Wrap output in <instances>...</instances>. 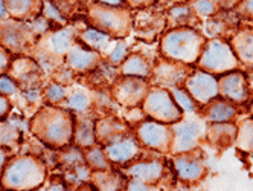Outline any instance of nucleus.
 <instances>
[{"instance_id":"obj_1","label":"nucleus","mask_w":253,"mask_h":191,"mask_svg":"<svg viewBox=\"0 0 253 191\" xmlns=\"http://www.w3.org/2000/svg\"><path fill=\"white\" fill-rule=\"evenodd\" d=\"M74 124L75 118L69 109L46 104L32 116L29 130L49 148L61 150L74 143Z\"/></svg>"},{"instance_id":"obj_2","label":"nucleus","mask_w":253,"mask_h":191,"mask_svg":"<svg viewBox=\"0 0 253 191\" xmlns=\"http://www.w3.org/2000/svg\"><path fill=\"white\" fill-rule=\"evenodd\" d=\"M47 179L44 162L34 154L11 156L0 175V187L5 190H37Z\"/></svg>"},{"instance_id":"obj_3","label":"nucleus","mask_w":253,"mask_h":191,"mask_svg":"<svg viewBox=\"0 0 253 191\" xmlns=\"http://www.w3.org/2000/svg\"><path fill=\"white\" fill-rule=\"evenodd\" d=\"M85 17L92 28L116 39L126 37L133 28V14L122 5L115 6L102 2H92L87 5Z\"/></svg>"},{"instance_id":"obj_4","label":"nucleus","mask_w":253,"mask_h":191,"mask_svg":"<svg viewBox=\"0 0 253 191\" xmlns=\"http://www.w3.org/2000/svg\"><path fill=\"white\" fill-rule=\"evenodd\" d=\"M203 37L191 28H180L167 32L160 42L162 54L169 60L194 63L203 50Z\"/></svg>"},{"instance_id":"obj_5","label":"nucleus","mask_w":253,"mask_h":191,"mask_svg":"<svg viewBox=\"0 0 253 191\" xmlns=\"http://www.w3.org/2000/svg\"><path fill=\"white\" fill-rule=\"evenodd\" d=\"M80 32L75 28H58L55 31H47L39 37L37 43L34 45V55L39 58L40 63L53 64L66 60L69 49L74 46Z\"/></svg>"},{"instance_id":"obj_6","label":"nucleus","mask_w":253,"mask_h":191,"mask_svg":"<svg viewBox=\"0 0 253 191\" xmlns=\"http://www.w3.org/2000/svg\"><path fill=\"white\" fill-rule=\"evenodd\" d=\"M39 37L40 32L32 20L23 22L12 17H5L0 20V45L6 48L11 54L22 55L31 52Z\"/></svg>"},{"instance_id":"obj_7","label":"nucleus","mask_w":253,"mask_h":191,"mask_svg":"<svg viewBox=\"0 0 253 191\" xmlns=\"http://www.w3.org/2000/svg\"><path fill=\"white\" fill-rule=\"evenodd\" d=\"M143 113L159 123H175L182 119L178 104L167 89H151L142 102Z\"/></svg>"},{"instance_id":"obj_8","label":"nucleus","mask_w":253,"mask_h":191,"mask_svg":"<svg viewBox=\"0 0 253 191\" xmlns=\"http://www.w3.org/2000/svg\"><path fill=\"white\" fill-rule=\"evenodd\" d=\"M237 64L238 58L233 49L221 40H211L200 54V66L208 72H229L233 71Z\"/></svg>"},{"instance_id":"obj_9","label":"nucleus","mask_w":253,"mask_h":191,"mask_svg":"<svg viewBox=\"0 0 253 191\" xmlns=\"http://www.w3.org/2000/svg\"><path fill=\"white\" fill-rule=\"evenodd\" d=\"M148 83L142 77L124 75L116 78L112 86L113 98L125 107H136L148 95Z\"/></svg>"},{"instance_id":"obj_10","label":"nucleus","mask_w":253,"mask_h":191,"mask_svg":"<svg viewBox=\"0 0 253 191\" xmlns=\"http://www.w3.org/2000/svg\"><path fill=\"white\" fill-rule=\"evenodd\" d=\"M137 141L156 151H168L172 143L171 127L159 121H145L136 130Z\"/></svg>"},{"instance_id":"obj_11","label":"nucleus","mask_w":253,"mask_h":191,"mask_svg":"<svg viewBox=\"0 0 253 191\" xmlns=\"http://www.w3.org/2000/svg\"><path fill=\"white\" fill-rule=\"evenodd\" d=\"M203 123L195 118H186L180 123H174L171 127L172 132V143L171 148L174 153H185L195 147L198 138L203 135Z\"/></svg>"},{"instance_id":"obj_12","label":"nucleus","mask_w":253,"mask_h":191,"mask_svg":"<svg viewBox=\"0 0 253 191\" xmlns=\"http://www.w3.org/2000/svg\"><path fill=\"white\" fill-rule=\"evenodd\" d=\"M6 74L19 84L20 91H37L42 78V67L32 58L20 55L11 61Z\"/></svg>"},{"instance_id":"obj_13","label":"nucleus","mask_w":253,"mask_h":191,"mask_svg":"<svg viewBox=\"0 0 253 191\" xmlns=\"http://www.w3.org/2000/svg\"><path fill=\"white\" fill-rule=\"evenodd\" d=\"M66 64L78 74L93 72L102 64V54L95 49L84 48V45L75 43L66 55Z\"/></svg>"},{"instance_id":"obj_14","label":"nucleus","mask_w":253,"mask_h":191,"mask_svg":"<svg viewBox=\"0 0 253 191\" xmlns=\"http://www.w3.org/2000/svg\"><path fill=\"white\" fill-rule=\"evenodd\" d=\"M128 136H131L130 129L115 116H105L95 123V138L96 144L99 145L107 147L118 141H122Z\"/></svg>"},{"instance_id":"obj_15","label":"nucleus","mask_w":253,"mask_h":191,"mask_svg":"<svg viewBox=\"0 0 253 191\" xmlns=\"http://www.w3.org/2000/svg\"><path fill=\"white\" fill-rule=\"evenodd\" d=\"M186 91L195 101L200 104H208L218 95V81L211 74L195 72L186 78Z\"/></svg>"},{"instance_id":"obj_16","label":"nucleus","mask_w":253,"mask_h":191,"mask_svg":"<svg viewBox=\"0 0 253 191\" xmlns=\"http://www.w3.org/2000/svg\"><path fill=\"white\" fill-rule=\"evenodd\" d=\"M151 75H153V83L162 86V88H171V89L178 88L180 83L188 77L186 69L175 60L159 61L154 66V69H151Z\"/></svg>"},{"instance_id":"obj_17","label":"nucleus","mask_w":253,"mask_h":191,"mask_svg":"<svg viewBox=\"0 0 253 191\" xmlns=\"http://www.w3.org/2000/svg\"><path fill=\"white\" fill-rule=\"evenodd\" d=\"M104 151L107 158L113 164H128L133 162L139 153H140V145L136 138L128 136L122 141H118L115 144H110L104 147Z\"/></svg>"},{"instance_id":"obj_18","label":"nucleus","mask_w":253,"mask_h":191,"mask_svg":"<svg viewBox=\"0 0 253 191\" xmlns=\"http://www.w3.org/2000/svg\"><path fill=\"white\" fill-rule=\"evenodd\" d=\"M133 26L136 29L137 37L153 40L165 26V17H162V14H157L154 11H145L142 8V11L136 15V19L133 17Z\"/></svg>"},{"instance_id":"obj_19","label":"nucleus","mask_w":253,"mask_h":191,"mask_svg":"<svg viewBox=\"0 0 253 191\" xmlns=\"http://www.w3.org/2000/svg\"><path fill=\"white\" fill-rule=\"evenodd\" d=\"M218 94L224 98L235 101V102H244L249 96V86L243 74H227L218 81Z\"/></svg>"},{"instance_id":"obj_20","label":"nucleus","mask_w":253,"mask_h":191,"mask_svg":"<svg viewBox=\"0 0 253 191\" xmlns=\"http://www.w3.org/2000/svg\"><path fill=\"white\" fill-rule=\"evenodd\" d=\"M8 15L17 20L31 22L42 15L44 0H3Z\"/></svg>"},{"instance_id":"obj_21","label":"nucleus","mask_w":253,"mask_h":191,"mask_svg":"<svg viewBox=\"0 0 253 191\" xmlns=\"http://www.w3.org/2000/svg\"><path fill=\"white\" fill-rule=\"evenodd\" d=\"M164 171H165V168L160 162L147 161V162H134V164L128 165L124 170V175L128 178L139 179L148 185H153L164 178Z\"/></svg>"},{"instance_id":"obj_22","label":"nucleus","mask_w":253,"mask_h":191,"mask_svg":"<svg viewBox=\"0 0 253 191\" xmlns=\"http://www.w3.org/2000/svg\"><path fill=\"white\" fill-rule=\"evenodd\" d=\"M74 144L77 147L83 148V150L90 147V145L96 144L95 121L90 118L88 112H81L75 118V124H74Z\"/></svg>"},{"instance_id":"obj_23","label":"nucleus","mask_w":253,"mask_h":191,"mask_svg":"<svg viewBox=\"0 0 253 191\" xmlns=\"http://www.w3.org/2000/svg\"><path fill=\"white\" fill-rule=\"evenodd\" d=\"M174 168L177 171V176L186 182H194L197 179H200L205 173L203 162L186 154H182L174 159Z\"/></svg>"},{"instance_id":"obj_24","label":"nucleus","mask_w":253,"mask_h":191,"mask_svg":"<svg viewBox=\"0 0 253 191\" xmlns=\"http://www.w3.org/2000/svg\"><path fill=\"white\" fill-rule=\"evenodd\" d=\"M90 182L98 190H121L126 188V182L121 175H116L112 170H96L90 173Z\"/></svg>"},{"instance_id":"obj_25","label":"nucleus","mask_w":253,"mask_h":191,"mask_svg":"<svg viewBox=\"0 0 253 191\" xmlns=\"http://www.w3.org/2000/svg\"><path fill=\"white\" fill-rule=\"evenodd\" d=\"M121 74L122 75H133V77H142L147 78L151 74V67L147 58L140 54H130L125 57V60L121 63Z\"/></svg>"},{"instance_id":"obj_26","label":"nucleus","mask_w":253,"mask_h":191,"mask_svg":"<svg viewBox=\"0 0 253 191\" xmlns=\"http://www.w3.org/2000/svg\"><path fill=\"white\" fill-rule=\"evenodd\" d=\"M233 52L237 58L244 63H253V31L246 29L237 34V37L232 42Z\"/></svg>"},{"instance_id":"obj_27","label":"nucleus","mask_w":253,"mask_h":191,"mask_svg":"<svg viewBox=\"0 0 253 191\" xmlns=\"http://www.w3.org/2000/svg\"><path fill=\"white\" fill-rule=\"evenodd\" d=\"M80 40L84 46L90 48V49H95L98 52L105 50L108 46L112 45V37L108 36L105 32H101L95 28H88V29H84L80 32Z\"/></svg>"},{"instance_id":"obj_28","label":"nucleus","mask_w":253,"mask_h":191,"mask_svg":"<svg viewBox=\"0 0 253 191\" xmlns=\"http://www.w3.org/2000/svg\"><path fill=\"white\" fill-rule=\"evenodd\" d=\"M235 109L224 99H211L205 109V118L209 121H216V123H224L235 116Z\"/></svg>"},{"instance_id":"obj_29","label":"nucleus","mask_w":253,"mask_h":191,"mask_svg":"<svg viewBox=\"0 0 253 191\" xmlns=\"http://www.w3.org/2000/svg\"><path fill=\"white\" fill-rule=\"evenodd\" d=\"M84 161L90 170H110V161H108L105 151L101 148L99 144H93L84 148Z\"/></svg>"},{"instance_id":"obj_30","label":"nucleus","mask_w":253,"mask_h":191,"mask_svg":"<svg viewBox=\"0 0 253 191\" xmlns=\"http://www.w3.org/2000/svg\"><path fill=\"white\" fill-rule=\"evenodd\" d=\"M22 140L20 129L11 121L0 119V147H6L9 150L15 148Z\"/></svg>"},{"instance_id":"obj_31","label":"nucleus","mask_w":253,"mask_h":191,"mask_svg":"<svg viewBox=\"0 0 253 191\" xmlns=\"http://www.w3.org/2000/svg\"><path fill=\"white\" fill-rule=\"evenodd\" d=\"M64 104L69 110L81 113V112H88L90 106H92V101H90V96L84 91H74L70 94L67 92Z\"/></svg>"},{"instance_id":"obj_32","label":"nucleus","mask_w":253,"mask_h":191,"mask_svg":"<svg viewBox=\"0 0 253 191\" xmlns=\"http://www.w3.org/2000/svg\"><path fill=\"white\" fill-rule=\"evenodd\" d=\"M237 138V129L230 124H215L211 129V140L213 143H221L223 145H227Z\"/></svg>"},{"instance_id":"obj_33","label":"nucleus","mask_w":253,"mask_h":191,"mask_svg":"<svg viewBox=\"0 0 253 191\" xmlns=\"http://www.w3.org/2000/svg\"><path fill=\"white\" fill-rule=\"evenodd\" d=\"M237 144L241 150L253 154V119L244 121L237 133Z\"/></svg>"},{"instance_id":"obj_34","label":"nucleus","mask_w":253,"mask_h":191,"mask_svg":"<svg viewBox=\"0 0 253 191\" xmlns=\"http://www.w3.org/2000/svg\"><path fill=\"white\" fill-rule=\"evenodd\" d=\"M43 96L44 99L49 102V104H55V106H58V104L64 102L66 96H67V91H66V86L53 81L50 84H47L44 91H43Z\"/></svg>"},{"instance_id":"obj_35","label":"nucleus","mask_w":253,"mask_h":191,"mask_svg":"<svg viewBox=\"0 0 253 191\" xmlns=\"http://www.w3.org/2000/svg\"><path fill=\"white\" fill-rule=\"evenodd\" d=\"M168 22L169 25H188L192 19L191 9L188 6H175L168 12Z\"/></svg>"},{"instance_id":"obj_36","label":"nucleus","mask_w":253,"mask_h":191,"mask_svg":"<svg viewBox=\"0 0 253 191\" xmlns=\"http://www.w3.org/2000/svg\"><path fill=\"white\" fill-rule=\"evenodd\" d=\"M126 52H128V43L124 40H118V42H115V46L112 48V50L108 52L107 61L113 66L121 64L126 57Z\"/></svg>"},{"instance_id":"obj_37","label":"nucleus","mask_w":253,"mask_h":191,"mask_svg":"<svg viewBox=\"0 0 253 191\" xmlns=\"http://www.w3.org/2000/svg\"><path fill=\"white\" fill-rule=\"evenodd\" d=\"M19 92H20L19 84H17L8 74L0 75V94L5 96H12Z\"/></svg>"},{"instance_id":"obj_38","label":"nucleus","mask_w":253,"mask_h":191,"mask_svg":"<svg viewBox=\"0 0 253 191\" xmlns=\"http://www.w3.org/2000/svg\"><path fill=\"white\" fill-rule=\"evenodd\" d=\"M171 95H172V98H174V101L178 104V107H182V109H185V110H194V102H192V99L189 98V95L188 94H185V92H182V91H178V89H171Z\"/></svg>"},{"instance_id":"obj_39","label":"nucleus","mask_w":253,"mask_h":191,"mask_svg":"<svg viewBox=\"0 0 253 191\" xmlns=\"http://www.w3.org/2000/svg\"><path fill=\"white\" fill-rule=\"evenodd\" d=\"M194 9L198 15H212L215 12V5L212 3V0H195L194 2Z\"/></svg>"},{"instance_id":"obj_40","label":"nucleus","mask_w":253,"mask_h":191,"mask_svg":"<svg viewBox=\"0 0 253 191\" xmlns=\"http://www.w3.org/2000/svg\"><path fill=\"white\" fill-rule=\"evenodd\" d=\"M11 61H12V54L6 48H3L2 45H0V75L8 72Z\"/></svg>"},{"instance_id":"obj_41","label":"nucleus","mask_w":253,"mask_h":191,"mask_svg":"<svg viewBox=\"0 0 253 191\" xmlns=\"http://www.w3.org/2000/svg\"><path fill=\"white\" fill-rule=\"evenodd\" d=\"M11 109H12V106H11L8 96L0 94V119H5L9 115Z\"/></svg>"},{"instance_id":"obj_42","label":"nucleus","mask_w":253,"mask_h":191,"mask_svg":"<svg viewBox=\"0 0 253 191\" xmlns=\"http://www.w3.org/2000/svg\"><path fill=\"white\" fill-rule=\"evenodd\" d=\"M124 2L128 3L131 8H137V9H142V8H147L150 5H153L156 0H124Z\"/></svg>"},{"instance_id":"obj_43","label":"nucleus","mask_w":253,"mask_h":191,"mask_svg":"<svg viewBox=\"0 0 253 191\" xmlns=\"http://www.w3.org/2000/svg\"><path fill=\"white\" fill-rule=\"evenodd\" d=\"M9 158H11V156H9V148H6V147H0V175H2L3 167H5V164L8 162Z\"/></svg>"},{"instance_id":"obj_44","label":"nucleus","mask_w":253,"mask_h":191,"mask_svg":"<svg viewBox=\"0 0 253 191\" xmlns=\"http://www.w3.org/2000/svg\"><path fill=\"white\" fill-rule=\"evenodd\" d=\"M243 11H244V14H247V17L253 19V0H244Z\"/></svg>"},{"instance_id":"obj_45","label":"nucleus","mask_w":253,"mask_h":191,"mask_svg":"<svg viewBox=\"0 0 253 191\" xmlns=\"http://www.w3.org/2000/svg\"><path fill=\"white\" fill-rule=\"evenodd\" d=\"M5 17H9V15H8L6 6H5V2H3V0H0V20L5 19Z\"/></svg>"},{"instance_id":"obj_46","label":"nucleus","mask_w":253,"mask_h":191,"mask_svg":"<svg viewBox=\"0 0 253 191\" xmlns=\"http://www.w3.org/2000/svg\"><path fill=\"white\" fill-rule=\"evenodd\" d=\"M96 2H102L107 5H115V6H121L124 3V0H96Z\"/></svg>"},{"instance_id":"obj_47","label":"nucleus","mask_w":253,"mask_h":191,"mask_svg":"<svg viewBox=\"0 0 253 191\" xmlns=\"http://www.w3.org/2000/svg\"><path fill=\"white\" fill-rule=\"evenodd\" d=\"M215 2H218V3H221V5H233L237 0H215Z\"/></svg>"},{"instance_id":"obj_48","label":"nucleus","mask_w":253,"mask_h":191,"mask_svg":"<svg viewBox=\"0 0 253 191\" xmlns=\"http://www.w3.org/2000/svg\"><path fill=\"white\" fill-rule=\"evenodd\" d=\"M174 2H185V0H174Z\"/></svg>"},{"instance_id":"obj_49","label":"nucleus","mask_w":253,"mask_h":191,"mask_svg":"<svg viewBox=\"0 0 253 191\" xmlns=\"http://www.w3.org/2000/svg\"><path fill=\"white\" fill-rule=\"evenodd\" d=\"M252 113H253V106H252Z\"/></svg>"}]
</instances>
